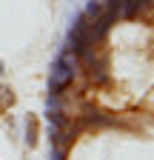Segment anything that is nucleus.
Returning <instances> with one entry per match:
<instances>
[{
  "mask_svg": "<svg viewBox=\"0 0 154 160\" xmlns=\"http://www.w3.org/2000/svg\"><path fill=\"white\" fill-rule=\"evenodd\" d=\"M0 106H3V109H12L14 106V94H12L9 86H0Z\"/></svg>",
  "mask_w": 154,
  "mask_h": 160,
  "instance_id": "nucleus-4",
  "label": "nucleus"
},
{
  "mask_svg": "<svg viewBox=\"0 0 154 160\" xmlns=\"http://www.w3.org/2000/svg\"><path fill=\"white\" fill-rule=\"evenodd\" d=\"M77 72H80L77 54L63 49L54 57V63L49 66V94H63L66 89H71V83L77 80Z\"/></svg>",
  "mask_w": 154,
  "mask_h": 160,
  "instance_id": "nucleus-1",
  "label": "nucleus"
},
{
  "mask_svg": "<svg viewBox=\"0 0 154 160\" xmlns=\"http://www.w3.org/2000/svg\"><path fill=\"white\" fill-rule=\"evenodd\" d=\"M100 12H103V0H89V3H86V9H83L80 14H83L86 20H94Z\"/></svg>",
  "mask_w": 154,
  "mask_h": 160,
  "instance_id": "nucleus-3",
  "label": "nucleus"
},
{
  "mask_svg": "<svg viewBox=\"0 0 154 160\" xmlns=\"http://www.w3.org/2000/svg\"><path fill=\"white\" fill-rule=\"evenodd\" d=\"M23 143H26V149H34L37 143H40V126H37L34 114L23 117Z\"/></svg>",
  "mask_w": 154,
  "mask_h": 160,
  "instance_id": "nucleus-2",
  "label": "nucleus"
},
{
  "mask_svg": "<svg viewBox=\"0 0 154 160\" xmlns=\"http://www.w3.org/2000/svg\"><path fill=\"white\" fill-rule=\"evenodd\" d=\"M3 74H6V63L0 60V80H3Z\"/></svg>",
  "mask_w": 154,
  "mask_h": 160,
  "instance_id": "nucleus-5",
  "label": "nucleus"
}]
</instances>
